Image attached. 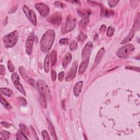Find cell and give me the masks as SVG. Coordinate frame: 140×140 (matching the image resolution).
<instances>
[{
  "label": "cell",
  "instance_id": "cell-23",
  "mask_svg": "<svg viewBox=\"0 0 140 140\" xmlns=\"http://www.w3.org/2000/svg\"><path fill=\"white\" fill-rule=\"evenodd\" d=\"M49 131L51 132V134L52 135V138H53L54 140H57V137H56V132L55 131V129H54V127L53 126V125L52 124V123L51 122H49Z\"/></svg>",
  "mask_w": 140,
  "mask_h": 140
},
{
  "label": "cell",
  "instance_id": "cell-48",
  "mask_svg": "<svg viewBox=\"0 0 140 140\" xmlns=\"http://www.w3.org/2000/svg\"><path fill=\"white\" fill-rule=\"evenodd\" d=\"M98 37H99L98 34H96L95 35V37H94V41H96V40H97V38H98Z\"/></svg>",
  "mask_w": 140,
  "mask_h": 140
},
{
  "label": "cell",
  "instance_id": "cell-18",
  "mask_svg": "<svg viewBox=\"0 0 140 140\" xmlns=\"http://www.w3.org/2000/svg\"><path fill=\"white\" fill-rule=\"evenodd\" d=\"M50 59H51V62L52 66H54L56 64L57 61V54L56 52L54 51L51 52L50 54Z\"/></svg>",
  "mask_w": 140,
  "mask_h": 140
},
{
  "label": "cell",
  "instance_id": "cell-22",
  "mask_svg": "<svg viewBox=\"0 0 140 140\" xmlns=\"http://www.w3.org/2000/svg\"><path fill=\"white\" fill-rule=\"evenodd\" d=\"M90 20V19L89 17L88 18H84L82 19L81 21L79 22V26L81 27L82 29H84L86 28L87 27V26L88 25V24Z\"/></svg>",
  "mask_w": 140,
  "mask_h": 140
},
{
  "label": "cell",
  "instance_id": "cell-5",
  "mask_svg": "<svg viewBox=\"0 0 140 140\" xmlns=\"http://www.w3.org/2000/svg\"><path fill=\"white\" fill-rule=\"evenodd\" d=\"M37 86L40 95L47 96L51 97V91L46 82L43 80L39 79L37 82Z\"/></svg>",
  "mask_w": 140,
  "mask_h": 140
},
{
  "label": "cell",
  "instance_id": "cell-31",
  "mask_svg": "<svg viewBox=\"0 0 140 140\" xmlns=\"http://www.w3.org/2000/svg\"><path fill=\"white\" fill-rule=\"evenodd\" d=\"M18 101L19 104L20 105V106H25L27 105L26 100L24 98V97H18Z\"/></svg>",
  "mask_w": 140,
  "mask_h": 140
},
{
  "label": "cell",
  "instance_id": "cell-46",
  "mask_svg": "<svg viewBox=\"0 0 140 140\" xmlns=\"http://www.w3.org/2000/svg\"><path fill=\"white\" fill-rule=\"evenodd\" d=\"M30 127H31V129H32V132H33V134H34V135H35V136H37L36 133V132H35L34 129L33 128V127H32V126H31Z\"/></svg>",
  "mask_w": 140,
  "mask_h": 140
},
{
  "label": "cell",
  "instance_id": "cell-25",
  "mask_svg": "<svg viewBox=\"0 0 140 140\" xmlns=\"http://www.w3.org/2000/svg\"><path fill=\"white\" fill-rule=\"evenodd\" d=\"M50 57L49 55H47V56L44 60V70L46 73L49 72V64Z\"/></svg>",
  "mask_w": 140,
  "mask_h": 140
},
{
  "label": "cell",
  "instance_id": "cell-43",
  "mask_svg": "<svg viewBox=\"0 0 140 140\" xmlns=\"http://www.w3.org/2000/svg\"><path fill=\"white\" fill-rule=\"evenodd\" d=\"M1 124L2 126H3L4 127H6V128H8L10 126L12 125L11 124L8 123V122H1Z\"/></svg>",
  "mask_w": 140,
  "mask_h": 140
},
{
  "label": "cell",
  "instance_id": "cell-27",
  "mask_svg": "<svg viewBox=\"0 0 140 140\" xmlns=\"http://www.w3.org/2000/svg\"><path fill=\"white\" fill-rule=\"evenodd\" d=\"M19 72L20 73L21 75L22 76V77H23V78L26 80H27V79H29L30 78H28V77H27V73H26V72L25 71V69L23 67H20L19 68Z\"/></svg>",
  "mask_w": 140,
  "mask_h": 140
},
{
  "label": "cell",
  "instance_id": "cell-15",
  "mask_svg": "<svg viewBox=\"0 0 140 140\" xmlns=\"http://www.w3.org/2000/svg\"><path fill=\"white\" fill-rule=\"evenodd\" d=\"M77 12L80 16L83 17V18L89 17V16L91 13L90 10L86 9H77Z\"/></svg>",
  "mask_w": 140,
  "mask_h": 140
},
{
  "label": "cell",
  "instance_id": "cell-29",
  "mask_svg": "<svg viewBox=\"0 0 140 140\" xmlns=\"http://www.w3.org/2000/svg\"><path fill=\"white\" fill-rule=\"evenodd\" d=\"M70 49L72 51H74L77 49L78 47V44L75 41H73L71 42V43L70 44Z\"/></svg>",
  "mask_w": 140,
  "mask_h": 140
},
{
  "label": "cell",
  "instance_id": "cell-34",
  "mask_svg": "<svg viewBox=\"0 0 140 140\" xmlns=\"http://www.w3.org/2000/svg\"><path fill=\"white\" fill-rule=\"evenodd\" d=\"M7 66H8V68L9 71L11 72H13L15 70V67L13 65V64H12V62L9 60L8 61V63H7Z\"/></svg>",
  "mask_w": 140,
  "mask_h": 140
},
{
  "label": "cell",
  "instance_id": "cell-21",
  "mask_svg": "<svg viewBox=\"0 0 140 140\" xmlns=\"http://www.w3.org/2000/svg\"><path fill=\"white\" fill-rule=\"evenodd\" d=\"M0 90H1V92L2 93L6 96L11 97L12 95H13V91L10 89L6 88H2Z\"/></svg>",
  "mask_w": 140,
  "mask_h": 140
},
{
  "label": "cell",
  "instance_id": "cell-39",
  "mask_svg": "<svg viewBox=\"0 0 140 140\" xmlns=\"http://www.w3.org/2000/svg\"><path fill=\"white\" fill-rule=\"evenodd\" d=\"M51 77L52 81H55L56 79V73L54 70H52L51 72Z\"/></svg>",
  "mask_w": 140,
  "mask_h": 140
},
{
  "label": "cell",
  "instance_id": "cell-45",
  "mask_svg": "<svg viewBox=\"0 0 140 140\" xmlns=\"http://www.w3.org/2000/svg\"><path fill=\"white\" fill-rule=\"evenodd\" d=\"M106 26L103 25H102L101 26L100 29V30L101 32H104L105 30H106Z\"/></svg>",
  "mask_w": 140,
  "mask_h": 140
},
{
  "label": "cell",
  "instance_id": "cell-17",
  "mask_svg": "<svg viewBox=\"0 0 140 140\" xmlns=\"http://www.w3.org/2000/svg\"><path fill=\"white\" fill-rule=\"evenodd\" d=\"M135 32V31L132 29L131 31L130 32V33L128 34V35H127L126 37H125L124 39L122 40V42L121 43L122 44H124V43H127V42H128L129 41H130L134 36Z\"/></svg>",
  "mask_w": 140,
  "mask_h": 140
},
{
  "label": "cell",
  "instance_id": "cell-8",
  "mask_svg": "<svg viewBox=\"0 0 140 140\" xmlns=\"http://www.w3.org/2000/svg\"><path fill=\"white\" fill-rule=\"evenodd\" d=\"M37 11L42 17H46L49 13V8L48 6L43 3H37L35 5Z\"/></svg>",
  "mask_w": 140,
  "mask_h": 140
},
{
  "label": "cell",
  "instance_id": "cell-42",
  "mask_svg": "<svg viewBox=\"0 0 140 140\" xmlns=\"http://www.w3.org/2000/svg\"><path fill=\"white\" fill-rule=\"evenodd\" d=\"M126 69L134 70V71H137V72H140V68L139 67H131V66H126L125 67Z\"/></svg>",
  "mask_w": 140,
  "mask_h": 140
},
{
  "label": "cell",
  "instance_id": "cell-35",
  "mask_svg": "<svg viewBox=\"0 0 140 140\" xmlns=\"http://www.w3.org/2000/svg\"><path fill=\"white\" fill-rule=\"evenodd\" d=\"M11 78H12V81H13V82L20 81L19 77L17 73H13V74H12V76H11Z\"/></svg>",
  "mask_w": 140,
  "mask_h": 140
},
{
  "label": "cell",
  "instance_id": "cell-12",
  "mask_svg": "<svg viewBox=\"0 0 140 140\" xmlns=\"http://www.w3.org/2000/svg\"><path fill=\"white\" fill-rule=\"evenodd\" d=\"M105 53V50L104 48H102L99 51V52H97V55L96 56L95 60L94 65H93L94 66L93 68H94L95 67H96L97 65L99 64V62L101 61L102 57L104 56Z\"/></svg>",
  "mask_w": 140,
  "mask_h": 140
},
{
  "label": "cell",
  "instance_id": "cell-9",
  "mask_svg": "<svg viewBox=\"0 0 140 140\" xmlns=\"http://www.w3.org/2000/svg\"><path fill=\"white\" fill-rule=\"evenodd\" d=\"M77 67H78V62L77 61H74L73 65H72L71 69H70L68 73L67 74V76L65 79L66 81L70 82L74 79L76 74Z\"/></svg>",
  "mask_w": 140,
  "mask_h": 140
},
{
  "label": "cell",
  "instance_id": "cell-30",
  "mask_svg": "<svg viewBox=\"0 0 140 140\" xmlns=\"http://www.w3.org/2000/svg\"><path fill=\"white\" fill-rule=\"evenodd\" d=\"M1 135L2 137L4 140H8L9 139L10 135H11V134L8 132V131H5V130H3L1 132Z\"/></svg>",
  "mask_w": 140,
  "mask_h": 140
},
{
  "label": "cell",
  "instance_id": "cell-3",
  "mask_svg": "<svg viewBox=\"0 0 140 140\" xmlns=\"http://www.w3.org/2000/svg\"><path fill=\"white\" fill-rule=\"evenodd\" d=\"M77 25V20L72 16H69L67 18L66 24L65 27H62V31L64 32L63 34L68 33L76 27Z\"/></svg>",
  "mask_w": 140,
  "mask_h": 140
},
{
  "label": "cell",
  "instance_id": "cell-19",
  "mask_svg": "<svg viewBox=\"0 0 140 140\" xmlns=\"http://www.w3.org/2000/svg\"><path fill=\"white\" fill-rule=\"evenodd\" d=\"M13 84L14 85L15 87L18 90L22 93V94L24 95L25 96L26 95V94H25V90L24 89V88L23 86H22V84L20 83L19 81H17V82H13Z\"/></svg>",
  "mask_w": 140,
  "mask_h": 140
},
{
  "label": "cell",
  "instance_id": "cell-20",
  "mask_svg": "<svg viewBox=\"0 0 140 140\" xmlns=\"http://www.w3.org/2000/svg\"><path fill=\"white\" fill-rule=\"evenodd\" d=\"M39 103L41 104V106L44 108H46L47 107V97L44 95H40L39 99Z\"/></svg>",
  "mask_w": 140,
  "mask_h": 140
},
{
  "label": "cell",
  "instance_id": "cell-37",
  "mask_svg": "<svg viewBox=\"0 0 140 140\" xmlns=\"http://www.w3.org/2000/svg\"><path fill=\"white\" fill-rule=\"evenodd\" d=\"M119 2V1H114V0H111V1H108V3L109 6L111 7H114L116 6Z\"/></svg>",
  "mask_w": 140,
  "mask_h": 140
},
{
  "label": "cell",
  "instance_id": "cell-14",
  "mask_svg": "<svg viewBox=\"0 0 140 140\" xmlns=\"http://www.w3.org/2000/svg\"><path fill=\"white\" fill-rule=\"evenodd\" d=\"M72 60V55L70 52H67V53L65 55L63 60H62V66L64 69H65L67 66V65L70 64Z\"/></svg>",
  "mask_w": 140,
  "mask_h": 140
},
{
  "label": "cell",
  "instance_id": "cell-40",
  "mask_svg": "<svg viewBox=\"0 0 140 140\" xmlns=\"http://www.w3.org/2000/svg\"><path fill=\"white\" fill-rule=\"evenodd\" d=\"M64 78V72H60L59 75H58V79L60 82H62L63 81V79Z\"/></svg>",
  "mask_w": 140,
  "mask_h": 140
},
{
  "label": "cell",
  "instance_id": "cell-7",
  "mask_svg": "<svg viewBox=\"0 0 140 140\" xmlns=\"http://www.w3.org/2000/svg\"><path fill=\"white\" fill-rule=\"evenodd\" d=\"M92 47H93V45H92V42L90 41L86 44V46H85L84 48L83 49V51H82V59L83 60V61H89Z\"/></svg>",
  "mask_w": 140,
  "mask_h": 140
},
{
  "label": "cell",
  "instance_id": "cell-47",
  "mask_svg": "<svg viewBox=\"0 0 140 140\" xmlns=\"http://www.w3.org/2000/svg\"><path fill=\"white\" fill-rule=\"evenodd\" d=\"M65 100H64L62 101V107H63L64 109L65 110Z\"/></svg>",
  "mask_w": 140,
  "mask_h": 140
},
{
  "label": "cell",
  "instance_id": "cell-32",
  "mask_svg": "<svg viewBox=\"0 0 140 140\" xmlns=\"http://www.w3.org/2000/svg\"><path fill=\"white\" fill-rule=\"evenodd\" d=\"M87 38V36L86 35L84 34L83 32H81V34H79V36H78V41L79 42H83L86 41Z\"/></svg>",
  "mask_w": 140,
  "mask_h": 140
},
{
  "label": "cell",
  "instance_id": "cell-2",
  "mask_svg": "<svg viewBox=\"0 0 140 140\" xmlns=\"http://www.w3.org/2000/svg\"><path fill=\"white\" fill-rule=\"evenodd\" d=\"M18 32L16 30L5 36L3 38L4 47L6 48L13 47L17 43L18 39Z\"/></svg>",
  "mask_w": 140,
  "mask_h": 140
},
{
  "label": "cell",
  "instance_id": "cell-41",
  "mask_svg": "<svg viewBox=\"0 0 140 140\" xmlns=\"http://www.w3.org/2000/svg\"><path fill=\"white\" fill-rule=\"evenodd\" d=\"M59 43L61 44H67L69 43V39L67 38H62L60 40Z\"/></svg>",
  "mask_w": 140,
  "mask_h": 140
},
{
  "label": "cell",
  "instance_id": "cell-26",
  "mask_svg": "<svg viewBox=\"0 0 140 140\" xmlns=\"http://www.w3.org/2000/svg\"><path fill=\"white\" fill-rule=\"evenodd\" d=\"M0 101H1V104L3 105V106L7 109H11L12 108L11 105L2 96H1V98H0Z\"/></svg>",
  "mask_w": 140,
  "mask_h": 140
},
{
  "label": "cell",
  "instance_id": "cell-16",
  "mask_svg": "<svg viewBox=\"0 0 140 140\" xmlns=\"http://www.w3.org/2000/svg\"><path fill=\"white\" fill-rule=\"evenodd\" d=\"M89 64V61H83L80 65L78 70V73L79 74L81 75L84 73V72L86 71V70L87 68L88 65Z\"/></svg>",
  "mask_w": 140,
  "mask_h": 140
},
{
  "label": "cell",
  "instance_id": "cell-11",
  "mask_svg": "<svg viewBox=\"0 0 140 140\" xmlns=\"http://www.w3.org/2000/svg\"><path fill=\"white\" fill-rule=\"evenodd\" d=\"M48 20L55 26H59L61 24L62 21L61 15L59 13H56L50 17Z\"/></svg>",
  "mask_w": 140,
  "mask_h": 140
},
{
  "label": "cell",
  "instance_id": "cell-44",
  "mask_svg": "<svg viewBox=\"0 0 140 140\" xmlns=\"http://www.w3.org/2000/svg\"><path fill=\"white\" fill-rule=\"evenodd\" d=\"M0 74L1 75H4L5 74V68L3 65L0 66Z\"/></svg>",
  "mask_w": 140,
  "mask_h": 140
},
{
  "label": "cell",
  "instance_id": "cell-33",
  "mask_svg": "<svg viewBox=\"0 0 140 140\" xmlns=\"http://www.w3.org/2000/svg\"><path fill=\"white\" fill-rule=\"evenodd\" d=\"M114 32V29L113 27H112V26H109L108 28V29H107V35L108 37H111L113 35Z\"/></svg>",
  "mask_w": 140,
  "mask_h": 140
},
{
  "label": "cell",
  "instance_id": "cell-13",
  "mask_svg": "<svg viewBox=\"0 0 140 140\" xmlns=\"http://www.w3.org/2000/svg\"><path fill=\"white\" fill-rule=\"evenodd\" d=\"M83 83L82 81H79L76 84V85L74 86V95L78 97L79 96L80 94H81V92L82 90V87H83Z\"/></svg>",
  "mask_w": 140,
  "mask_h": 140
},
{
  "label": "cell",
  "instance_id": "cell-1",
  "mask_svg": "<svg viewBox=\"0 0 140 140\" xmlns=\"http://www.w3.org/2000/svg\"><path fill=\"white\" fill-rule=\"evenodd\" d=\"M55 35L53 30H49L42 37L40 42V47L41 51L44 53L48 52L51 49L55 39Z\"/></svg>",
  "mask_w": 140,
  "mask_h": 140
},
{
  "label": "cell",
  "instance_id": "cell-24",
  "mask_svg": "<svg viewBox=\"0 0 140 140\" xmlns=\"http://www.w3.org/2000/svg\"><path fill=\"white\" fill-rule=\"evenodd\" d=\"M17 140H28V138L21 130H18L16 135Z\"/></svg>",
  "mask_w": 140,
  "mask_h": 140
},
{
  "label": "cell",
  "instance_id": "cell-36",
  "mask_svg": "<svg viewBox=\"0 0 140 140\" xmlns=\"http://www.w3.org/2000/svg\"><path fill=\"white\" fill-rule=\"evenodd\" d=\"M42 135L43 136V139L45 140H51V138L49 136V134L46 130H43L42 132Z\"/></svg>",
  "mask_w": 140,
  "mask_h": 140
},
{
  "label": "cell",
  "instance_id": "cell-28",
  "mask_svg": "<svg viewBox=\"0 0 140 140\" xmlns=\"http://www.w3.org/2000/svg\"><path fill=\"white\" fill-rule=\"evenodd\" d=\"M19 126H20V128L21 131L23 132V133L25 135H29V131L28 129L26 127L25 125H24V124H20L19 125Z\"/></svg>",
  "mask_w": 140,
  "mask_h": 140
},
{
  "label": "cell",
  "instance_id": "cell-38",
  "mask_svg": "<svg viewBox=\"0 0 140 140\" xmlns=\"http://www.w3.org/2000/svg\"><path fill=\"white\" fill-rule=\"evenodd\" d=\"M54 4L57 7H61V8H64V7H65V4L61 3L59 1H55L54 2Z\"/></svg>",
  "mask_w": 140,
  "mask_h": 140
},
{
  "label": "cell",
  "instance_id": "cell-10",
  "mask_svg": "<svg viewBox=\"0 0 140 140\" xmlns=\"http://www.w3.org/2000/svg\"><path fill=\"white\" fill-rule=\"evenodd\" d=\"M35 39V35L33 32L30 34L27 37L26 42V52L27 54H30L31 53L32 47L34 45Z\"/></svg>",
  "mask_w": 140,
  "mask_h": 140
},
{
  "label": "cell",
  "instance_id": "cell-6",
  "mask_svg": "<svg viewBox=\"0 0 140 140\" xmlns=\"http://www.w3.org/2000/svg\"><path fill=\"white\" fill-rule=\"evenodd\" d=\"M23 11L27 18L30 20V21L32 22L34 26H36L37 25V19L36 14L33 10L30 9L28 7L25 5L23 7Z\"/></svg>",
  "mask_w": 140,
  "mask_h": 140
},
{
  "label": "cell",
  "instance_id": "cell-4",
  "mask_svg": "<svg viewBox=\"0 0 140 140\" xmlns=\"http://www.w3.org/2000/svg\"><path fill=\"white\" fill-rule=\"evenodd\" d=\"M134 50V47L131 44H127L119 48L117 52V55L119 57H126Z\"/></svg>",
  "mask_w": 140,
  "mask_h": 140
}]
</instances>
